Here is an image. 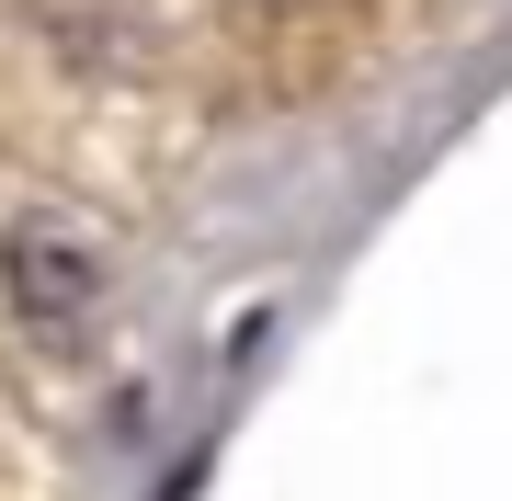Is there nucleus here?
I'll return each instance as SVG.
<instances>
[{
	"instance_id": "nucleus-1",
	"label": "nucleus",
	"mask_w": 512,
	"mask_h": 501,
	"mask_svg": "<svg viewBox=\"0 0 512 501\" xmlns=\"http://www.w3.org/2000/svg\"><path fill=\"white\" fill-rule=\"evenodd\" d=\"M0 285H12V319H35V331L69 342L92 319V297H103V262L80 240H57V228H12L0 240Z\"/></svg>"
}]
</instances>
